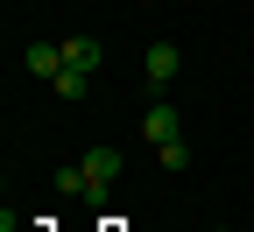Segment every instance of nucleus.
<instances>
[{
	"mask_svg": "<svg viewBox=\"0 0 254 232\" xmlns=\"http://www.w3.org/2000/svg\"><path fill=\"white\" fill-rule=\"evenodd\" d=\"M78 162H85V197H106V190L120 183V169H127V162H120V148H113V141H99V148H85Z\"/></svg>",
	"mask_w": 254,
	"mask_h": 232,
	"instance_id": "obj_1",
	"label": "nucleus"
},
{
	"mask_svg": "<svg viewBox=\"0 0 254 232\" xmlns=\"http://www.w3.org/2000/svg\"><path fill=\"white\" fill-rule=\"evenodd\" d=\"M177 63H184V49H177V43H148V49H141V71H148V85H155V92L177 78Z\"/></svg>",
	"mask_w": 254,
	"mask_h": 232,
	"instance_id": "obj_2",
	"label": "nucleus"
},
{
	"mask_svg": "<svg viewBox=\"0 0 254 232\" xmlns=\"http://www.w3.org/2000/svg\"><path fill=\"white\" fill-rule=\"evenodd\" d=\"M21 71H28V78H57V71H64V43H28V49H21Z\"/></svg>",
	"mask_w": 254,
	"mask_h": 232,
	"instance_id": "obj_3",
	"label": "nucleus"
},
{
	"mask_svg": "<svg viewBox=\"0 0 254 232\" xmlns=\"http://www.w3.org/2000/svg\"><path fill=\"white\" fill-rule=\"evenodd\" d=\"M64 63H71V71H99V63H106V49H99V36H71V43H64Z\"/></svg>",
	"mask_w": 254,
	"mask_h": 232,
	"instance_id": "obj_4",
	"label": "nucleus"
},
{
	"mask_svg": "<svg viewBox=\"0 0 254 232\" xmlns=\"http://www.w3.org/2000/svg\"><path fill=\"white\" fill-rule=\"evenodd\" d=\"M141 134L148 141H177V106H170V98H155V106L141 113Z\"/></svg>",
	"mask_w": 254,
	"mask_h": 232,
	"instance_id": "obj_5",
	"label": "nucleus"
},
{
	"mask_svg": "<svg viewBox=\"0 0 254 232\" xmlns=\"http://www.w3.org/2000/svg\"><path fill=\"white\" fill-rule=\"evenodd\" d=\"M50 85H57V92H64V98H71V106H78V98H85V92H92V78H85V71H71V63H64V71H57V78H50Z\"/></svg>",
	"mask_w": 254,
	"mask_h": 232,
	"instance_id": "obj_6",
	"label": "nucleus"
},
{
	"mask_svg": "<svg viewBox=\"0 0 254 232\" xmlns=\"http://www.w3.org/2000/svg\"><path fill=\"white\" fill-rule=\"evenodd\" d=\"M155 162H163V169H190V148H184V134H177V141H155Z\"/></svg>",
	"mask_w": 254,
	"mask_h": 232,
	"instance_id": "obj_7",
	"label": "nucleus"
},
{
	"mask_svg": "<svg viewBox=\"0 0 254 232\" xmlns=\"http://www.w3.org/2000/svg\"><path fill=\"white\" fill-rule=\"evenodd\" d=\"M57 190H64V197H85V162H71V169H57Z\"/></svg>",
	"mask_w": 254,
	"mask_h": 232,
	"instance_id": "obj_8",
	"label": "nucleus"
}]
</instances>
